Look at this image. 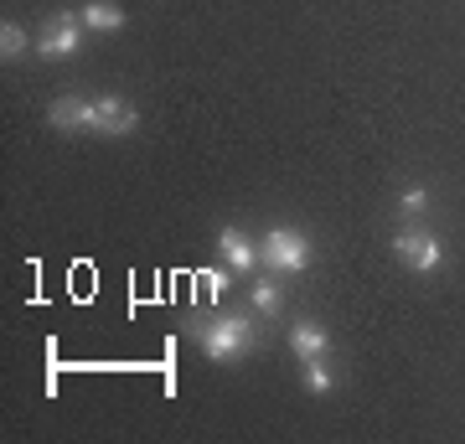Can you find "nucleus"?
<instances>
[{"label":"nucleus","mask_w":465,"mask_h":444,"mask_svg":"<svg viewBox=\"0 0 465 444\" xmlns=\"http://www.w3.org/2000/svg\"><path fill=\"white\" fill-rule=\"evenodd\" d=\"M84 16H57L47 26V32H42V42H36V52H42V57H73V52L84 47Z\"/></svg>","instance_id":"obj_5"},{"label":"nucleus","mask_w":465,"mask_h":444,"mask_svg":"<svg viewBox=\"0 0 465 444\" xmlns=\"http://www.w3.org/2000/svg\"><path fill=\"white\" fill-rule=\"evenodd\" d=\"M290 351H295L300 362H305V357H326V351H331V336H326V326H316V321H295V326H290Z\"/></svg>","instance_id":"obj_7"},{"label":"nucleus","mask_w":465,"mask_h":444,"mask_svg":"<svg viewBox=\"0 0 465 444\" xmlns=\"http://www.w3.org/2000/svg\"><path fill=\"white\" fill-rule=\"evenodd\" d=\"M26 47H32V42H26V32H21L16 21H5V26H0V57L11 63V57H21Z\"/></svg>","instance_id":"obj_12"},{"label":"nucleus","mask_w":465,"mask_h":444,"mask_svg":"<svg viewBox=\"0 0 465 444\" xmlns=\"http://www.w3.org/2000/svg\"><path fill=\"white\" fill-rule=\"evenodd\" d=\"M331 367H326V357H305V388L311 393H331Z\"/></svg>","instance_id":"obj_11"},{"label":"nucleus","mask_w":465,"mask_h":444,"mask_svg":"<svg viewBox=\"0 0 465 444\" xmlns=\"http://www.w3.org/2000/svg\"><path fill=\"white\" fill-rule=\"evenodd\" d=\"M134 124H140V114H134L124 99H94L84 109V130H99V134H130Z\"/></svg>","instance_id":"obj_4"},{"label":"nucleus","mask_w":465,"mask_h":444,"mask_svg":"<svg viewBox=\"0 0 465 444\" xmlns=\"http://www.w3.org/2000/svg\"><path fill=\"white\" fill-rule=\"evenodd\" d=\"M424 207H430V192H424V186H409V192L399 197V212L403 217H419Z\"/></svg>","instance_id":"obj_13"},{"label":"nucleus","mask_w":465,"mask_h":444,"mask_svg":"<svg viewBox=\"0 0 465 444\" xmlns=\"http://www.w3.org/2000/svg\"><path fill=\"white\" fill-rule=\"evenodd\" d=\"M393 253H399L414 274H430V269H440V259H445L440 238H430V232H419V228H403L399 238H393Z\"/></svg>","instance_id":"obj_3"},{"label":"nucleus","mask_w":465,"mask_h":444,"mask_svg":"<svg viewBox=\"0 0 465 444\" xmlns=\"http://www.w3.org/2000/svg\"><path fill=\"white\" fill-rule=\"evenodd\" d=\"M192 336H197V346L213 357V362H232V357H243L253 346V321L249 315H217V321H197L192 326Z\"/></svg>","instance_id":"obj_1"},{"label":"nucleus","mask_w":465,"mask_h":444,"mask_svg":"<svg viewBox=\"0 0 465 444\" xmlns=\"http://www.w3.org/2000/svg\"><path fill=\"white\" fill-rule=\"evenodd\" d=\"M84 109H88V99H57L47 109V124L52 130H84Z\"/></svg>","instance_id":"obj_9"},{"label":"nucleus","mask_w":465,"mask_h":444,"mask_svg":"<svg viewBox=\"0 0 465 444\" xmlns=\"http://www.w3.org/2000/svg\"><path fill=\"white\" fill-rule=\"evenodd\" d=\"M217 248H223V259H228L232 274H253L259 269V243L243 228H223L217 232Z\"/></svg>","instance_id":"obj_6"},{"label":"nucleus","mask_w":465,"mask_h":444,"mask_svg":"<svg viewBox=\"0 0 465 444\" xmlns=\"http://www.w3.org/2000/svg\"><path fill=\"white\" fill-rule=\"evenodd\" d=\"M78 16H84L88 32H119V26H124V11H119L114 0H88Z\"/></svg>","instance_id":"obj_8"},{"label":"nucleus","mask_w":465,"mask_h":444,"mask_svg":"<svg viewBox=\"0 0 465 444\" xmlns=\"http://www.w3.org/2000/svg\"><path fill=\"white\" fill-rule=\"evenodd\" d=\"M280 300H284L280 280H253V305H259V315H274L280 311Z\"/></svg>","instance_id":"obj_10"},{"label":"nucleus","mask_w":465,"mask_h":444,"mask_svg":"<svg viewBox=\"0 0 465 444\" xmlns=\"http://www.w3.org/2000/svg\"><path fill=\"white\" fill-rule=\"evenodd\" d=\"M259 263L280 269V274H300V269H311V243L295 228H269L259 243Z\"/></svg>","instance_id":"obj_2"}]
</instances>
